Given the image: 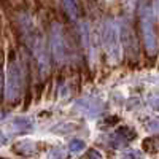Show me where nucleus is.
<instances>
[{
  "label": "nucleus",
  "instance_id": "nucleus-1",
  "mask_svg": "<svg viewBox=\"0 0 159 159\" xmlns=\"http://www.w3.org/2000/svg\"><path fill=\"white\" fill-rule=\"evenodd\" d=\"M24 91V70L19 61L13 59L8 64L7 81H5V99L10 103H15L21 99Z\"/></svg>",
  "mask_w": 159,
  "mask_h": 159
},
{
  "label": "nucleus",
  "instance_id": "nucleus-2",
  "mask_svg": "<svg viewBox=\"0 0 159 159\" xmlns=\"http://www.w3.org/2000/svg\"><path fill=\"white\" fill-rule=\"evenodd\" d=\"M102 42H103V48H105V52H107V56H108L110 64H118L123 57L121 43H119V38H118V27L111 19H107L103 22Z\"/></svg>",
  "mask_w": 159,
  "mask_h": 159
},
{
  "label": "nucleus",
  "instance_id": "nucleus-3",
  "mask_svg": "<svg viewBox=\"0 0 159 159\" xmlns=\"http://www.w3.org/2000/svg\"><path fill=\"white\" fill-rule=\"evenodd\" d=\"M49 43H51V52L52 57L57 64H64L69 57V48H67V42H65V37L62 32V27L54 22L49 32Z\"/></svg>",
  "mask_w": 159,
  "mask_h": 159
},
{
  "label": "nucleus",
  "instance_id": "nucleus-4",
  "mask_svg": "<svg viewBox=\"0 0 159 159\" xmlns=\"http://www.w3.org/2000/svg\"><path fill=\"white\" fill-rule=\"evenodd\" d=\"M140 27H142V35H143V43L145 48L151 56H154L157 52V43H156V35L153 29V19H151V13L147 7L142 8L140 13Z\"/></svg>",
  "mask_w": 159,
  "mask_h": 159
},
{
  "label": "nucleus",
  "instance_id": "nucleus-5",
  "mask_svg": "<svg viewBox=\"0 0 159 159\" xmlns=\"http://www.w3.org/2000/svg\"><path fill=\"white\" fill-rule=\"evenodd\" d=\"M75 105L81 110L86 116L89 118H96L102 110H103V105L100 100L97 99H92V97H83V99H78L75 102Z\"/></svg>",
  "mask_w": 159,
  "mask_h": 159
},
{
  "label": "nucleus",
  "instance_id": "nucleus-6",
  "mask_svg": "<svg viewBox=\"0 0 159 159\" xmlns=\"http://www.w3.org/2000/svg\"><path fill=\"white\" fill-rule=\"evenodd\" d=\"M123 40H124V48L127 51V56L135 59L139 54V48H137V42H135V37L129 30V27H126L123 30Z\"/></svg>",
  "mask_w": 159,
  "mask_h": 159
},
{
  "label": "nucleus",
  "instance_id": "nucleus-7",
  "mask_svg": "<svg viewBox=\"0 0 159 159\" xmlns=\"http://www.w3.org/2000/svg\"><path fill=\"white\" fill-rule=\"evenodd\" d=\"M11 127L15 132H30L34 129V123L29 118H15L11 121Z\"/></svg>",
  "mask_w": 159,
  "mask_h": 159
},
{
  "label": "nucleus",
  "instance_id": "nucleus-8",
  "mask_svg": "<svg viewBox=\"0 0 159 159\" xmlns=\"http://www.w3.org/2000/svg\"><path fill=\"white\" fill-rule=\"evenodd\" d=\"M15 150L22 153V154H30V153L35 151V143H32V142H19L15 147Z\"/></svg>",
  "mask_w": 159,
  "mask_h": 159
},
{
  "label": "nucleus",
  "instance_id": "nucleus-9",
  "mask_svg": "<svg viewBox=\"0 0 159 159\" xmlns=\"http://www.w3.org/2000/svg\"><path fill=\"white\" fill-rule=\"evenodd\" d=\"M86 148V143L83 142V140H80V139H73L70 143H69V150L72 151V153H80V151H83Z\"/></svg>",
  "mask_w": 159,
  "mask_h": 159
},
{
  "label": "nucleus",
  "instance_id": "nucleus-10",
  "mask_svg": "<svg viewBox=\"0 0 159 159\" xmlns=\"http://www.w3.org/2000/svg\"><path fill=\"white\" fill-rule=\"evenodd\" d=\"M48 156L49 159H65V151L62 148H52Z\"/></svg>",
  "mask_w": 159,
  "mask_h": 159
},
{
  "label": "nucleus",
  "instance_id": "nucleus-11",
  "mask_svg": "<svg viewBox=\"0 0 159 159\" xmlns=\"http://www.w3.org/2000/svg\"><path fill=\"white\" fill-rule=\"evenodd\" d=\"M124 159H142V154L137 151H127L124 154Z\"/></svg>",
  "mask_w": 159,
  "mask_h": 159
},
{
  "label": "nucleus",
  "instance_id": "nucleus-12",
  "mask_svg": "<svg viewBox=\"0 0 159 159\" xmlns=\"http://www.w3.org/2000/svg\"><path fill=\"white\" fill-rule=\"evenodd\" d=\"M148 129L150 130H159V119H153L148 123Z\"/></svg>",
  "mask_w": 159,
  "mask_h": 159
},
{
  "label": "nucleus",
  "instance_id": "nucleus-13",
  "mask_svg": "<svg viewBox=\"0 0 159 159\" xmlns=\"http://www.w3.org/2000/svg\"><path fill=\"white\" fill-rule=\"evenodd\" d=\"M88 159H100V154H99L96 150H91V151H89V156H88Z\"/></svg>",
  "mask_w": 159,
  "mask_h": 159
},
{
  "label": "nucleus",
  "instance_id": "nucleus-14",
  "mask_svg": "<svg viewBox=\"0 0 159 159\" xmlns=\"http://www.w3.org/2000/svg\"><path fill=\"white\" fill-rule=\"evenodd\" d=\"M5 142H7V137L2 134V130H0V145H3Z\"/></svg>",
  "mask_w": 159,
  "mask_h": 159
},
{
  "label": "nucleus",
  "instance_id": "nucleus-15",
  "mask_svg": "<svg viewBox=\"0 0 159 159\" xmlns=\"http://www.w3.org/2000/svg\"><path fill=\"white\" fill-rule=\"evenodd\" d=\"M5 116H7V113H5L3 110H0V121H2V119H3Z\"/></svg>",
  "mask_w": 159,
  "mask_h": 159
},
{
  "label": "nucleus",
  "instance_id": "nucleus-16",
  "mask_svg": "<svg viewBox=\"0 0 159 159\" xmlns=\"http://www.w3.org/2000/svg\"><path fill=\"white\" fill-rule=\"evenodd\" d=\"M0 91H2V72H0Z\"/></svg>",
  "mask_w": 159,
  "mask_h": 159
}]
</instances>
